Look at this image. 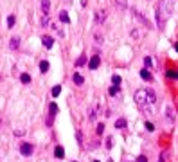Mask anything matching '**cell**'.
Masks as SVG:
<instances>
[{"label":"cell","mask_w":178,"mask_h":162,"mask_svg":"<svg viewBox=\"0 0 178 162\" xmlns=\"http://www.w3.org/2000/svg\"><path fill=\"white\" fill-rule=\"evenodd\" d=\"M135 103L139 106H146L148 105V94H146V88H140L135 92Z\"/></svg>","instance_id":"6da1fadb"},{"label":"cell","mask_w":178,"mask_h":162,"mask_svg":"<svg viewBox=\"0 0 178 162\" xmlns=\"http://www.w3.org/2000/svg\"><path fill=\"white\" fill-rule=\"evenodd\" d=\"M33 151H34V148H33V144H31V142H22V144H20V153L24 155V157L33 155Z\"/></svg>","instance_id":"7a4b0ae2"},{"label":"cell","mask_w":178,"mask_h":162,"mask_svg":"<svg viewBox=\"0 0 178 162\" xmlns=\"http://www.w3.org/2000/svg\"><path fill=\"white\" fill-rule=\"evenodd\" d=\"M56 113H58V106L56 103H51L49 105V119H47V126H52V121L56 117Z\"/></svg>","instance_id":"3957f363"},{"label":"cell","mask_w":178,"mask_h":162,"mask_svg":"<svg viewBox=\"0 0 178 162\" xmlns=\"http://www.w3.org/2000/svg\"><path fill=\"white\" fill-rule=\"evenodd\" d=\"M99 63H101V58H99V56H92V58H90V61H88V68L96 70V68L99 67Z\"/></svg>","instance_id":"277c9868"},{"label":"cell","mask_w":178,"mask_h":162,"mask_svg":"<svg viewBox=\"0 0 178 162\" xmlns=\"http://www.w3.org/2000/svg\"><path fill=\"white\" fill-rule=\"evenodd\" d=\"M104 20H106V13L104 11H96V18H94V22L96 24H104Z\"/></svg>","instance_id":"5b68a950"},{"label":"cell","mask_w":178,"mask_h":162,"mask_svg":"<svg viewBox=\"0 0 178 162\" xmlns=\"http://www.w3.org/2000/svg\"><path fill=\"white\" fill-rule=\"evenodd\" d=\"M18 47H20V38H18V36H13L11 41H9V49H11V51H16Z\"/></svg>","instance_id":"8992f818"},{"label":"cell","mask_w":178,"mask_h":162,"mask_svg":"<svg viewBox=\"0 0 178 162\" xmlns=\"http://www.w3.org/2000/svg\"><path fill=\"white\" fill-rule=\"evenodd\" d=\"M41 43H43V45H45V47H47V49H51V47H52V45H54V40H52L51 36H47V34H45V36H41Z\"/></svg>","instance_id":"52a82bcc"},{"label":"cell","mask_w":178,"mask_h":162,"mask_svg":"<svg viewBox=\"0 0 178 162\" xmlns=\"http://www.w3.org/2000/svg\"><path fill=\"white\" fill-rule=\"evenodd\" d=\"M133 13H135V15H137V16H139V20H140V22H142V24H144V25H146V27H148V29H149V27H151V25H149V22H148V18H146V16H144V15H142V13H139V11H137V9H133Z\"/></svg>","instance_id":"ba28073f"},{"label":"cell","mask_w":178,"mask_h":162,"mask_svg":"<svg viewBox=\"0 0 178 162\" xmlns=\"http://www.w3.org/2000/svg\"><path fill=\"white\" fill-rule=\"evenodd\" d=\"M41 11L45 15L51 11V0H41Z\"/></svg>","instance_id":"9c48e42d"},{"label":"cell","mask_w":178,"mask_h":162,"mask_svg":"<svg viewBox=\"0 0 178 162\" xmlns=\"http://www.w3.org/2000/svg\"><path fill=\"white\" fill-rule=\"evenodd\" d=\"M140 78H142V79H146V81H151V79H153V76H151V72L148 70V68L140 70Z\"/></svg>","instance_id":"30bf717a"},{"label":"cell","mask_w":178,"mask_h":162,"mask_svg":"<svg viewBox=\"0 0 178 162\" xmlns=\"http://www.w3.org/2000/svg\"><path fill=\"white\" fill-rule=\"evenodd\" d=\"M72 81H74L77 86H81V85L85 83V79H83V76H81V74H74V76H72Z\"/></svg>","instance_id":"8fae6325"},{"label":"cell","mask_w":178,"mask_h":162,"mask_svg":"<svg viewBox=\"0 0 178 162\" xmlns=\"http://www.w3.org/2000/svg\"><path fill=\"white\" fill-rule=\"evenodd\" d=\"M54 157H56V158H63V157H65V150H63L61 146H56V150H54Z\"/></svg>","instance_id":"7c38bea8"},{"label":"cell","mask_w":178,"mask_h":162,"mask_svg":"<svg viewBox=\"0 0 178 162\" xmlns=\"http://www.w3.org/2000/svg\"><path fill=\"white\" fill-rule=\"evenodd\" d=\"M146 94H148V103H155V101H157V96H155L153 90H148L146 88Z\"/></svg>","instance_id":"4fadbf2b"},{"label":"cell","mask_w":178,"mask_h":162,"mask_svg":"<svg viewBox=\"0 0 178 162\" xmlns=\"http://www.w3.org/2000/svg\"><path fill=\"white\" fill-rule=\"evenodd\" d=\"M59 20L63 22V24H69V22H70V18H69V13H67V11H61V13H59Z\"/></svg>","instance_id":"5bb4252c"},{"label":"cell","mask_w":178,"mask_h":162,"mask_svg":"<svg viewBox=\"0 0 178 162\" xmlns=\"http://www.w3.org/2000/svg\"><path fill=\"white\" fill-rule=\"evenodd\" d=\"M86 63V54H81L77 60H76V67H83Z\"/></svg>","instance_id":"9a60e30c"},{"label":"cell","mask_w":178,"mask_h":162,"mask_svg":"<svg viewBox=\"0 0 178 162\" xmlns=\"http://www.w3.org/2000/svg\"><path fill=\"white\" fill-rule=\"evenodd\" d=\"M20 79H22V83H24V85H29V83H31V76H29V74H25V72L20 76Z\"/></svg>","instance_id":"2e32d148"},{"label":"cell","mask_w":178,"mask_h":162,"mask_svg":"<svg viewBox=\"0 0 178 162\" xmlns=\"http://www.w3.org/2000/svg\"><path fill=\"white\" fill-rule=\"evenodd\" d=\"M49 67H51L49 61H41V63H40V70H41V72H47V70H49Z\"/></svg>","instance_id":"e0dca14e"},{"label":"cell","mask_w":178,"mask_h":162,"mask_svg":"<svg viewBox=\"0 0 178 162\" xmlns=\"http://www.w3.org/2000/svg\"><path fill=\"white\" fill-rule=\"evenodd\" d=\"M14 22H16L14 15H9V16H7V27H14Z\"/></svg>","instance_id":"ac0fdd59"},{"label":"cell","mask_w":178,"mask_h":162,"mask_svg":"<svg viewBox=\"0 0 178 162\" xmlns=\"http://www.w3.org/2000/svg\"><path fill=\"white\" fill-rule=\"evenodd\" d=\"M115 128L119 130V128H126V121L124 119H117L115 121Z\"/></svg>","instance_id":"d6986e66"},{"label":"cell","mask_w":178,"mask_h":162,"mask_svg":"<svg viewBox=\"0 0 178 162\" xmlns=\"http://www.w3.org/2000/svg\"><path fill=\"white\" fill-rule=\"evenodd\" d=\"M59 94H61V85H56V86L52 88V96H54V97H58Z\"/></svg>","instance_id":"ffe728a7"},{"label":"cell","mask_w":178,"mask_h":162,"mask_svg":"<svg viewBox=\"0 0 178 162\" xmlns=\"http://www.w3.org/2000/svg\"><path fill=\"white\" fill-rule=\"evenodd\" d=\"M130 36H131V38H137V40H139V38L142 36V33H140V31H137V29H133V31L130 33Z\"/></svg>","instance_id":"44dd1931"},{"label":"cell","mask_w":178,"mask_h":162,"mask_svg":"<svg viewBox=\"0 0 178 162\" xmlns=\"http://www.w3.org/2000/svg\"><path fill=\"white\" fill-rule=\"evenodd\" d=\"M112 83H114V86H121V78L119 76H114L112 78Z\"/></svg>","instance_id":"7402d4cb"},{"label":"cell","mask_w":178,"mask_h":162,"mask_svg":"<svg viewBox=\"0 0 178 162\" xmlns=\"http://www.w3.org/2000/svg\"><path fill=\"white\" fill-rule=\"evenodd\" d=\"M119 88H121V86H112V88H110V96H115V94H119Z\"/></svg>","instance_id":"603a6c76"},{"label":"cell","mask_w":178,"mask_h":162,"mask_svg":"<svg viewBox=\"0 0 178 162\" xmlns=\"http://www.w3.org/2000/svg\"><path fill=\"white\" fill-rule=\"evenodd\" d=\"M49 24H51V22H49V18H45V16H43V18H41V24H40V25H43V27H47Z\"/></svg>","instance_id":"cb8c5ba5"},{"label":"cell","mask_w":178,"mask_h":162,"mask_svg":"<svg viewBox=\"0 0 178 162\" xmlns=\"http://www.w3.org/2000/svg\"><path fill=\"white\" fill-rule=\"evenodd\" d=\"M137 162H148V157L146 155H139L137 157Z\"/></svg>","instance_id":"d4e9b609"},{"label":"cell","mask_w":178,"mask_h":162,"mask_svg":"<svg viewBox=\"0 0 178 162\" xmlns=\"http://www.w3.org/2000/svg\"><path fill=\"white\" fill-rule=\"evenodd\" d=\"M151 63H153V61H151V58H148V56H146V58H144V65H146V67H151Z\"/></svg>","instance_id":"484cf974"},{"label":"cell","mask_w":178,"mask_h":162,"mask_svg":"<svg viewBox=\"0 0 178 162\" xmlns=\"http://www.w3.org/2000/svg\"><path fill=\"white\" fill-rule=\"evenodd\" d=\"M96 43H97V45H101V43H103V38H101V34H96Z\"/></svg>","instance_id":"4316f807"},{"label":"cell","mask_w":178,"mask_h":162,"mask_svg":"<svg viewBox=\"0 0 178 162\" xmlns=\"http://www.w3.org/2000/svg\"><path fill=\"white\" fill-rule=\"evenodd\" d=\"M103 131H104V124H97V133L101 135Z\"/></svg>","instance_id":"83f0119b"},{"label":"cell","mask_w":178,"mask_h":162,"mask_svg":"<svg viewBox=\"0 0 178 162\" xmlns=\"http://www.w3.org/2000/svg\"><path fill=\"white\" fill-rule=\"evenodd\" d=\"M106 146H108V148H112V146H114V141H112V137H108V141H106Z\"/></svg>","instance_id":"f1b7e54d"},{"label":"cell","mask_w":178,"mask_h":162,"mask_svg":"<svg viewBox=\"0 0 178 162\" xmlns=\"http://www.w3.org/2000/svg\"><path fill=\"white\" fill-rule=\"evenodd\" d=\"M167 78H176V72H174V70H169V72H167Z\"/></svg>","instance_id":"f546056e"},{"label":"cell","mask_w":178,"mask_h":162,"mask_svg":"<svg viewBox=\"0 0 178 162\" xmlns=\"http://www.w3.org/2000/svg\"><path fill=\"white\" fill-rule=\"evenodd\" d=\"M146 128H148V130H149V131H153V130H155V126H153V124H151V123H146Z\"/></svg>","instance_id":"4dcf8cb0"},{"label":"cell","mask_w":178,"mask_h":162,"mask_svg":"<svg viewBox=\"0 0 178 162\" xmlns=\"http://www.w3.org/2000/svg\"><path fill=\"white\" fill-rule=\"evenodd\" d=\"M14 135H16V137H22V135H24V130H16Z\"/></svg>","instance_id":"1f68e13d"},{"label":"cell","mask_w":178,"mask_h":162,"mask_svg":"<svg viewBox=\"0 0 178 162\" xmlns=\"http://www.w3.org/2000/svg\"><path fill=\"white\" fill-rule=\"evenodd\" d=\"M77 142L83 144V139H81V131H77Z\"/></svg>","instance_id":"d6a6232c"},{"label":"cell","mask_w":178,"mask_h":162,"mask_svg":"<svg viewBox=\"0 0 178 162\" xmlns=\"http://www.w3.org/2000/svg\"><path fill=\"white\" fill-rule=\"evenodd\" d=\"M94 162H99V160H94Z\"/></svg>","instance_id":"836d02e7"}]
</instances>
